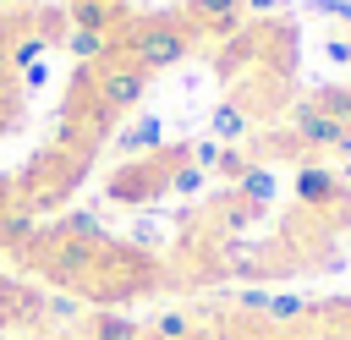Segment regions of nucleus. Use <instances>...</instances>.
<instances>
[{
	"instance_id": "5701e85b",
	"label": "nucleus",
	"mask_w": 351,
	"mask_h": 340,
	"mask_svg": "<svg viewBox=\"0 0 351 340\" xmlns=\"http://www.w3.org/2000/svg\"><path fill=\"white\" fill-rule=\"evenodd\" d=\"M340 154H351V137H340Z\"/></svg>"
},
{
	"instance_id": "6ab92c4d",
	"label": "nucleus",
	"mask_w": 351,
	"mask_h": 340,
	"mask_svg": "<svg viewBox=\"0 0 351 340\" xmlns=\"http://www.w3.org/2000/svg\"><path fill=\"white\" fill-rule=\"evenodd\" d=\"M38 49H44V33H27V38H16L11 60H16V66H27V60H38Z\"/></svg>"
},
{
	"instance_id": "ddd939ff",
	"label": "nucleus",
	"mask_w": 351,
	"mask_h": 340,
	"mask_svg": "<svg viewBox=\"0 0 351 340\" xmlns=\"http://www.w3.org/2000/svg\"><path fill=\"white\" fill-rule=\"evenodd\" d=\"M66 49H71L77 60H93V55H104V49H110V33H93V27H71V33H66Z\"/></svg>"
},
{
	"instance_id": "f257e3e1",
	"label": "nucleus",
	"mask_w": 351,
	"mask_h": 340,
	"mask_svg": "<svg viewBox=\"0 0 351 340\" xmlns=\"http://www.w3.org/2000/svg\"><path fill=\"white\" fill-rule=\"evenodd\" d=\"M176 165H186V154H181V148H165V154H148V159H132V165H121V170L110 175V203H126V208H137V203H148V197L170 192V175H176Z\"/></svg>"
},
{
	"instance_id": "9b49d317",
	"label": "nucleus",
	"mask_w": 351,
	"mask_h": 340,
	"mask_svg": "<svg viewBox=\"0 0 351 340\" xmlns=\"http://www.w3.org/2000/svg\"><path fill=\"white\" fill-rule=\"evenodd\" d=\"M247 137V110L241 104H219L214 110V143H241Z\"/></svg>"
},
{
	"instance_id": "1a4fd4ad",
	"label": "nucleus",
	"mask_w": 351,
	"mask_h": 340,
	"mask_svg": "<svg viewBox=\"0 0 351 340\" xmlns=\"http://www.w3.org/2000/svg\"><path fill=\"white\" fill-rule=\"evenodd\" d=\"M88 340H143V324H132L126 313H93Z\"/></svg>"
},
{
	"instance_id": "423d86ee",
	"label": "nucleus",
	"mask_w": 351,
	"mask_h": 340,
	"mask_svg": "<svg viewBox=\"0 0 351 340\" xmlns=\"http://www.w3.org/2000/svg\"><path fill=\"white\" fill-rule=\"evenodd\" d=\"M192 335H203V324L186 307H165V313H154L143 324V340H192Z\"/></svg>"
},
{
	"instance_id": "0eeeda50",
	"label": "nucleus",
	"mask_w": 351,
	"mask_h": 340,
	"mask_svg": "<svg viewBox=\"0 0 351 340\" xmlns=\"http://www.w3.org/2000/svg\"><path fill=\"white\" fill-rule=\"evenodd\" d=\"M159 137H165V126H159L154 115H143L137 126H126V132L115 137V154H121V159H137V154L148 159V154H159Z\"/></svg>"
},
{
	"instance_id": "7ed1b4c3",
	"label": "nucleus",
	"mask_w": 351,
	"mask_h": 340,
	"mask_svg": "<svg viewBox=\"0 0 351 340\" xmlns=\"http://www.w3.org/2000/svg\"><path fill=\"white\" fill-rule=\"evenodd\" d=\"M99 241H77V236H49L44 241V252H38V269L55 280V285H88L93 280V269H99Z\"/></svg>"
},
{
	"instance_id": "dca6fc26",
	"label": "nucleus",
	"mask_w": 351,
	"mask_h": 340,
	"mask_svg": "<svg viewBox=\"0 0 351 340\" xmlns=\"http://www.w3.org/2000/svg\"><path fill=\"white\" fill-rule=\"evenodd\" d=\"M324 115H335L340 126H351V93L346 88H318V99H313Z\"/></svg>"
},
{
	"instance_id": "f03ea898",
	"label": "nucleus",
	"mask_w": 351,
	"mask_h": 340,
	"mask_svg": "<svg viewBox=\"0 0 351 340\" xmlns=\"http://www.w3.org/2000/svg\"><path fill=\"white\" fill-rule=\"evenodd\" d=\"M132 66H143V71H170V66H181L186 55H192V27H181V22H148V27H137L132 33Z\"/></svg>"
},
{
	"instance_id": "f8f14e48",
	"label": "nucleus",
	"mask_w": 351,
	"mask_h": 340,
	"mask_svg": "<svg viewBox=\"0 0 351 340\" xmlns=\"http://www.w3.org/2000/svg\"><path fill=\"white\" fill-rule=\"evenodd\" d=\"M296 192H302V203H329V197H340V186H335L329 170H302V175H296Z\"/></svg>"
},
{
	"instance_id": "6e6552de",
	"label": "nucleus",
	"mask_w": 351,
	"mask_h": 340,
	"mask_svg": "<svg viewBox=\"0 0 351 340\" xmlns=\"http://www.w3.org/2000/svg\"><path fill=\"white\" fill-rule=\"evenodd\" d=\"M192 16H197V27L225 33V27L241 22V0H192Z\"/></svg>"
},
{
	"instance_id": "a211bd4d",
	"label": "nucleus",
	"mask_w": 351,
	"mask_h": 340,
	"mask_svg": "<svg viewBox=\"0 0 351 340\" xmlns=\"http://www.w3.org/2000/svg\"><path fill=\"white\" fill-rule=\"evenodd\" d=\"M203 186V170L186 159V165H176V175H170V192H197Z\"/></svg>"
},
{
	"instance_id": "b1692460",
	"label": "nucleus",
	"mask_w": 351,
	"mask_h": 340,
	"mask_svg": "<svg viewBox=\"0 0 351 340\" xmlns=\"http://www.w3.org/2000/svg\"><path fill=\"white\" fill-rule=\"evenodd\" d=\"M285 340H302V335H285Z\"/></svg>"
},
{
	"instance_id": "f3484780",
	"label": "nucleus",
	"mask_w": 351,
	"mask_h": 340,
	"mask_svg": "<svg viewBox=\"0 0 351 340\" xmlns=\"http://www.w3.org/2000/svg\"><path fill=\"white\" fill-rule=\"evenodd\" d=\"M252 203H241V197H225L219 203V230H241V225H252Z\"/></svg>"
},
{
	"instance_id": "4468645a",
	"label": "nucleus",
	"mask_w": 351,
	"mask_h": 340,
	"mask_svg": "<svg viewBox=\"0 0 351 340\" xmlns=\"http://www.w3.org/2000/svg\"><path fill=\"white\" fill-rule=\"evenodd\" d=\"M313 313V302H302V296H269L263 302V318L269 324H296V318H307Z\"/></svg>"
},
{
	"instance_id": "9d476101",
	"label": "nucleus",
	"mask_w": 351,
	"mask_h": 340,
	"mask_svg": "<svg viewBox=\"0 0 351 340\" xmlns=\"http://www.w3.org/2000/svg\"><path fill=\"white\" fill-rule=\"evenodd\" d=\"M236 197L252 203V208H263L274 197V175L269 170H236Z\"/></svg>"
},
{
	"instance_id": "4be33fe9",
	"label": "nucleus",
	"mask_w": 351,
	"mask_h": 340,
	"mask_svg": "<svg viewBox=\"0 0 351 340\" xmlns=\"http://www.w3.org/2000/svg\"><path fill=\"white\" fill-rule=\"evenodd\" d=\"M247 5H252V11H274L280 0H247Z\"/></svg>"
},
{
	"instance_id": "2eb2a0df",
	"label": "nucleus",
	"mask_w": 351,
	"mask_h": 340,
	"mask_svg": "<svg viewBox=\"0 0 351 340\" xmlns=\"http://www.w3.org/2000/svg\"><path fill=\"white\" fill-rule=\"evenodd\" d=\"M60 236H77V241H99V247H104V225H99L93 214H66V219H60Z\"/></svg>"
},
{
	"instance_id": "aec40b11",
	"label": "nucleus",
	"mask_w": 351,
	"mask_h": 340,
	"mask_svg": "<svg viewBox=\"0 0 351 340\" xmlns=\"http://www.w3.org/2000/svg\"><path fill=\"white\" fill-rule=\"evenodd\" d=\"M214 159H219V143H197V148H192V165H197V170L214 165Z\"/></svg>"
},
{
	"instance_id": "20e7f679",
	"label": "nucleus",
	"mask_w": 351,
	"mask_h": 340,
	"mask_svg": "<svg viewBox=\"0 0 351 340\" xmlns=\"http://www.w3.org/2000/svg\"><path fill=\"white\" fill-rule=\"evenodd\" d=\"M93 93H99V104H104L110 115H115V110H132V104L148 93V71H143V66H132V60H115V66H104V71H99Z\"/></svg>"
},
{
	"instance_id": "393cba45",
	"label": "nucleus",
	"mask_w": 351,
	"mask_h": 340,
	"mask_svg": "<svg viewBox=\"0 0 351 340\" xmlns=\"http://www.w3.org/2000/svg\"><path fill=\"white\" fill-rule=\"evenodd\" d=\"M346 93H351V88H346Z\"/></svg>"
},
{
	"instance_id": "39448f33",
	"label": "nucleus",
	"mask_w": 351,
	"mask_h": 340,
	"mask_svg": "<svg viewBox=\"0 0 351 340\" xmlns=\"http://www.w3.org/2000/svg\"><path fill=\"white\" fill-rule=\"evenodd\" d=\"M340 137H351V126H340L318 104H302L296 110V143H307V148H340Z\"/></svg>"
},
{
	"instance_id": "412c9836",
	"label": "nucleus",
	"mask_w": 351,
	"mask_h": 340,
	"mask_svg": "<svg viewBox=\"0 0 351 340\" xmlns=\"http://www.w3.org/2000/svg\"><path fill=\"white\" fill-rule=\"evenodd\" d=\"M324 49H329V55H335V60H351V38H329V44H324Z\"/></svg>"
}]
</instances>
